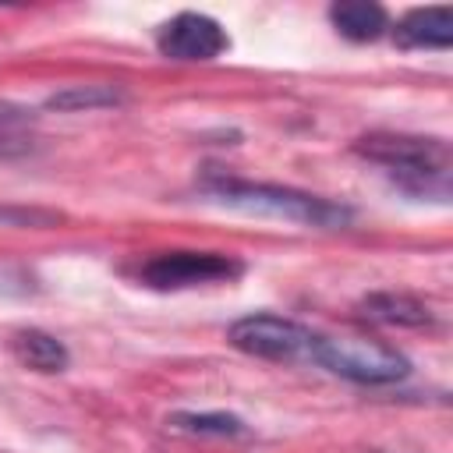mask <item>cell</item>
<instances>
[{
  "label": "cell",
  "instance_id": "1",
  "mask_svg": "<svg viewBox=\"0 0 453 453\" xmlns=\"http://www.w3.org/2000/svg\"><path fill=\"white\" fill-rule=\"evenodd\" d=\"M354 152L386 170V177L411 198L449 202V173L453 152L446 138L432 134H400V131H372L354 142Z\"/></svg>",
  "mask_w": 453,
  "mask_h": 453
},
{
  "label": "cell",
  "instance_id": "2",
  "mask_svg": "<svg viewBox=\"0 0 453 453\" xmlns=\"http://www.w3.org/2000/svg\"><path fill=\"white\" fill-rule=\"evenodd\" d=\"M202 191L226 209L248 212V216H269V219H287L301 226H319V230H340L354 219V212L340 202L283 188V184H262V180H241L230 173H205Z\"/></svg>",
  "mask_w": 453,
  "mask_h": 453
},
{
  "label": "cell",
  "instance_id": "3",
  "mask_svg": "<svg viewBox=\"0 0 453 453\" xmlns=\"http://www.w3.org/2000/svg\"><path fill=\"white\" fill-rule=\"evenodd\" d=\"M308 361H315L326 372H333L347 382H357V386H389L411 372V361L396 347H389L382 340H368V336H322V333H315Z\"/></svg>",
  "mask_w": 453,
  "mask_h": 453
},
{
  "label": "cell",
  "instance_id": "4",
  "mask_svg": "<svg viewBox=\"0 0 453 453\" xmlns=\"http://www.w3.org/2000/svg\"><path fill=\"white\" fill-rule=\"evenodd\" d=\"M226 340L237 350L251 354V357H265V361H308L311 357L315 333L308 326L294 322V319L258 311V315L237 319L226 329Z\"/></svg>",
  "mask_w": 453,
  "mask_h": 453
},
{
  "label": "cell",
  "instance_id": "5",
  "mask_svg": "<svg viewBox=\"0 0 453 453\" xmlns=\"http://www.w3.org/2000/svg\"><path fill=\"white\" fill-rule=\"evenodd\" d=\"M241 262L219 251H159L138 265V280L152 290H188L241 276Z\"/></svg>",
  "mask_w": 453,
  "mask_h": 453
},
{
  "label": "cell",
  "instance_id": "6",
  "mask_svg": "<svg viewBox=\"0 0 453 453\" xmlns=\"http://www.w3.org/2000/svg\"><path fill=\"white\" fill-rule=\"evenodd\" d=\"M156 46L170 60L198 64V60H216L230 46V39H226V32L216 18L198 14V11H180V14H173L170 21L159 25Z\"/></svg>",
  "mask_w": 453,
  "mask_h": 453
},
{
  "label": "cell",
  "instance_id": "7",
  "mask_svg": "<svg viewBox=\"0 0 453 453\" xmlns=\"http://www.w3.org/2000/svg\"><path fill=\"white\" fill-rule=\"evenodd\" d=\"M403 50H449L453 46V11L449 7H414L393 28Z\"/></svg>",
  "mask_w": 453,
  "mask_h": 453
},
{
  "label": "cell",
  "instance_id": "8",
  "mask_svg": "<svg viewBox=\"0 0 453 453\" xmlns=\"http://www.w3.org/2000/svg\"><path fill=\"white\" fill-rule=\"evenodd\" d=\"M357 311L368 322L396 326V329H428L432 326V308L421 297L400 294V290H375V294L361 297Z\"/></svg>",
  "mask_w": 453,
  "mask_h": 453
},
{
  "label": "cell",
  "instance_id": "9",
  "mask_svg": "<svg viewBox=\"0 0 453 453\" xmlns=\"http://www.w3.org/2000/svg\"><path fill=\"white\" fill-rule=\"evenodd\" d=\"M333 28L350 42H372L389 28V14L382 4L372 0H340L329 7Z\"/></svg>",
  "mask_w": 453,
  "mask_h": 453
},
{
  "label": "cell",
  "instance_id": "10",
  "mask_svg": "<svg viewBox=\"0 0 453 453\" xmlns=\"http://www.w3.org/2000/svg\"><path fill=\"white\" fill-rule=\"evenodd\" d=\"M18 361L32 372H42V375H53V372H64L71 354L67 347L53 336V333H42V329H18L14 340H11Z\"/></svg>",
  "mask_w": 453,
  "mask_h": 453
},
{
  "label": "cell",
  "instance_id": "11",
  "mask_svg": "<svg viewBox=\"0 0 453 453\" xmlns=\"http://www.w3.org/2000/svg\"><path fill=\"white\" fill-rule=\"evenodd\" d=\"M166 425L180 435H212V439H244L251 435V428L237 418V414H226V411H177L166 418Z\"/></svg>",
  "mask_w": 453,
  "mask_h": 453
},
{
  "label": "cell",
  "instance_id": "12",
  "mask_svg": "<svg viewBox=\"0 0 453 453\" xmlns=\"http://www.w3.org/2000/svg\"><path fill=\"white\" fill-rule=\"evenodd\" d=\"M124 103V88L117 85H67L46 99V110L81 113V110H110Z\"/></svg>",
  "mask_w": 453,
  "mask_h": 453
},
{
  "label": "cell",
  "instance_id": "13",
  "mask_svg": "<svg viewBox=\"0 0 453 453\" xmlns=\"http://www.w3.org/2000/svg\"><path fill=\"white\" fill-rule=\"evenodd\" d=\"M32 113L25 106H14V103H4L0 99V131H14L18 124H25Z\"/></svg>",
  "mask_w": 453,
  "mask_h": 453
}]
</instances>
